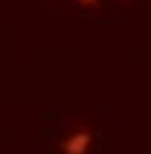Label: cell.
I'll use <instances>...</instances> for the list:
<instances>
[{
	"label": "cell",
	"instance_id": "cell-1",
	"mask_svg": "<svg viewBox=\"0 0 151 154\" xmlns=\"http://www.w3.org/2000/svg\"><path fill=\"white\" fill-rule=\"evenodd\" d=\"M93 146V131L88 126H76L61 142V154H88Z\"/></svg>",
	"mask_w": 151,
	"mask_h": 154
},
{
	"label": "cell",
	"instance_id": "cell-2",
	"mask_svg": "<svg viewBox=\"0 0 151 154\" xmlns=\"http://www.w3.org/2000/svg\"><path fill=\"white\" fill-rule=\"evenodd\" d=\"M76 3H81V5H88V8H96V5H98V0H76Z\"/></svg>",
	"mask_w": 151,
	"mask_h": 154
}]
</instances>
